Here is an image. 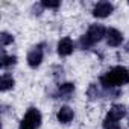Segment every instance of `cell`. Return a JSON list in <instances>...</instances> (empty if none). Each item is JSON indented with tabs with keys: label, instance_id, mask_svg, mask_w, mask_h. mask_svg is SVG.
I'll return each instance as SVG.
<instances>
[{
	"label": "cell",
	"instance_id": "1",
	"mask_svg": "<svg viewBox=\"0 0 129 129\" xmlns=\"http://www.w3.org/2000/svg\"><path fill=\"white\" fill-rule=\"evenodd\" d=\"M100 84L105 88H109V90L115 88V87L126 85V84H129V70L121 67V66L114 67L100 78Z\"/></svg>",
	"mask_w": 129,
	"mask_h": 129
},
{
	"label": "cell",
	"instance_id": "5",
	"mask_svg": "<svg viewBox=\"0 0 129 129\" xmlns=\"http://www.w3.org/2000/svg\"><path fill=\"white\" fill-rule=\"evenodd\" d=\"M43 58H44V50H43V44L40 46H35L29 53H27V64L29 67L32 69H37L40 64L43 62Z\"/></svg>",
	"mask_w": 129,
	"mask_h": 129
},
{
	"label": "cell",
	"instance_id": "12",
	"mask_svg": "<svg viewBox=\"0 0 129 129\" xmlns=\"http://www.w3.org/2000/svg\"><path fill=\"white\" fill-rule=\"evenodd\" d=\"M87 97H88V100H91V102L102 97V91L99 90V87H97L96 84H91V85L88 87V90H87Z\"/></svg>",
	"mask_w": 129,
	"mask_h": 129
},
{
	"label": "cell",
	"instance_id": "3",
	"mask_svg": "<svg viewBox=\"0 0 129 129\" xmlns=\"http://www.w3.org/2000/svg\"><path fill=\"white\" fill-rule=\"evenodd\" d=\"M41 120H43L41 112L37 108H29L24 117L21 118L18 129H38L41 126Z\"/></svg>",
	"mask_w": 129,
	"mask_h": 129
},
{
	"label": "cell",
	"instance_id": "9",
	"mask_svg": "<svg viewBox=\"0 0 129 129\" xmlns=\"http://www.w3.org/2000/svg\"><path fill=\"white\" fill-rule=\"evenodd\" d=\"M121 41H123V35H121L120 30H117V29H108L106 30V43H108V46L117 47V46L121 44Z\"/></svg>",
	"mask_w": 129,
	"mask_h": 129
},
{
	"label": "cell",
	"instance_id": "7",
	"mask_svg": "<svg viewBox=\"0 0 129 129\" xmlns=\"http://www.w3.org/2000/svg\"><path fill=\"white\" fill-rule=\"evenodd\" d=\"M75 93V84L72 82H66V84H61L58 85V90L55 93V97L56 99H62V100H67L73 96Z\"/></svg>",
	"mask_w": 129,
	"mask_h": 129
},
{
	"label": "cell",
	"instance_id": "11",
	"mask_svg": "<svg viewBox=\"0 0 129 129\" xmlns=\"http://www.w3.org/2000/svg\"><path fill=\"white\" fill-rule=\"evenodd\" d=\"M14 85H15V81L12 76H9V75L2 76V81H0V90L2 91H8V90L14 88Z\"/></svg>",
	"mask_w": 129,
	"mask_h": 129
},
{
	"label": "cell",
	"instance_id": "6",
	"mask_svg": "<svg viewBox=\"0 0 129 129\" xmlns=\"http://www.w3.org/2000/svg\"><path fill=\"white\" fill-rule=\"evenodd\" d=\"M114 11V6L109 2H99L94 8H93V15L97 18H106L108 15H111Z\"/></svg>",
	"mask_w": 129,
	"mask_h": 129
},
{
	"label": "cell",
	"instance_id": "4",
	"mask_svg": "<svg viewBox=\"0 0 129 129\" xmlns=\"http://www.w3.org/2000/svg\"><path fill=\"white\" fill-rule=\"evenodd\" d=\"M126 115V106L124 105H114L111 106V109L108 111L105 120H103V127L108 129V127H112V124L118 123L123 117Z\"/></svg>",
	"mask_w": 129,
	"mask_h": 129
},
{
	"label": "cell",
	"instance_id": "18",
	"mask_svg": "<svg viewBox=\"0 0 129 129\" xmlns=\"http://www.w3.org/2000/svg\"><path fill=\"white\" fill-rule=\"evenodd\" d=\"M127 5H129V2H127Z\"/></svg>",
	"mask_w": 129,
	"mask_h": 129
},
{
	"label": "cell",
	"instance_id": "15",
	"mask_svg": "<svg viewBox=\"0 0 129 129\" xmlns=\"http://www.w3.org/2000/svg\"><path fill=\"white\" fill-rule=\"evenodd\" d=\"M59 5H61V2H52V0H43V2H41V6H43V8L56 9V8H59Z\"/></svg>",
	"mask_w": 129,
	"mask_h": 129
},
{
	"label": "cell",
	"instance_id": "8",
	"mask_svg": "<svg viewBox=\"0 0 129 129\" xmlns=\"http://www.w3.org/2000/svg\"><path fill=\"white\" fill-rule=\"evenodd\" d=\"M73 50H75V44H73L72 38L64 37L62 40H59V43H58V53H59V56H69V55L73 53Z\"/></svg>",
	"mask_w": 129,
	"mask_h": 129
},
{
	"label": "cell",
	"instance_id": "16",
	"mask_svg": "<svg viewBox=\"0 0 129 129\" xmlns=\"http://www.w3.org/2000/svg\"><path fill=\"white\" fill-rule=\"evenodd\" d=\"M124 50H126V52H127V53H129V41H127V43H126V46H124Z\"/></svg>",
	"mask_w": 129,
	"mask_h": 129
},
{
	"label": "cell",
	"instance_id": "17",
	"mask_svg": "<svg viewBox=\"0 0 129 129\" xmlns=\"http://www.w3.org/2000/svg\"><path fill=\"white\" fill-rule=\"evenodd\" d=\"M108 129H120V127H117V126H112V127H108Z\"/></svg>",
	"mask_w": 129,
	"mask_h": 129
},
{
	"label": "cell",
	"instance_id": "2",
	"mask_svg": "<svg viewBox=\"0 0 129 129\" xmlns=\"http://www.w3.org/2000/svg\"><path fill=\"white\" fill-rule=\"evenodd\" d=\"M103 37H106V29L102 24H91L88 27L87 34L81 37V47L84 50L85 49H90L93 44L99 43Z\"/></svg>",
	"mask_w": 129,
	"mask_h": 129
},
{
	"label": "cell",
	"instance_id": "10",
	"mask_svg": "<svg viewBox=\"0 0 129 129\" xmlns=\"http://www.w3.org/2000/svg\"><path fill=\"white\" fill-rule=\"evenodd\" d=\"M56 117H58V121H59V123L67 124V123H70V121L73 120L75 112H73V109H72L70 106H62V108L58 111Z\"/></svg>",
	"mask_w": 129,
	"mask_h": 129
},
{
	"label": "cell",
	"instance_id": "13",
	"mask_svg": "<svg viewBox=\"0 0 129 129\" xmlns=\"http://www.w3.org/2000/svg\"><path fill=\"white\" fill-rule=\"evenodd\" d=\"M15 62H17V56H6L5 52L2 53V62H0L2 69H8L11 66H15Z\"/></svg>",
	"mask_w": 129,
	"mask_h": 129
},
{
	"label": "cell",
	"instance_id": "14",
	"mask_svg": "<svg viewBox=\"0 0 129 129\" xmlns=\"http://www.w3.org/2000/svg\"><path fill=\"white\" fill-rule=\"evenodd\" d=\"M0 41H2V46L5 47V46L11 44L14 41V37L11 34H8V32H2V34H0Z\"/></svg>",
	"mask_w": 129,
	"mask_h": 129
}]
</instances>
